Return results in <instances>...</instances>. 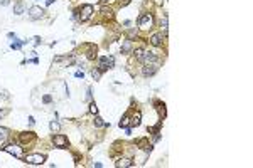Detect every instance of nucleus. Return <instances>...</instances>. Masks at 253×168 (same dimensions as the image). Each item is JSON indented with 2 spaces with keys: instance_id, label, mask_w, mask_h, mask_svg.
I'll list each match as a JSON object with an SVG mask.
<instances>
[{
  "instance_id": "bb28decb",
  "label": "nucleus",
  "mask_w": 253,
  "mask_h": 168,
  "mask_svg": "<svg viewBox=\"0 0 253 168\" xmlns=\"http://www.w3.org/2000/svg\"><path fill=\"white\" fill-rule=\"evenodd\" d=\"M74 76H76V77H83V76H84V72H83V71H78Z\"/></svg>"
},
{
  "instance_id": "aec40b11",
  "label": "nucleus",
  "mask_w": 253,
  "mask_h": 168,
  "mask_svg": "<svg viewBox=\"0 0 253 168\" xmlns=\"http://www.w3.org/2000/svg\"><path fill=\"white\" fill-rule=\"evenodd\" d=\"M91 76H93L95 81H98L100 77H101V71H100V69H93V71H91Z\"/></svg>"
},
{
  "instance_id": "6ab92c4d",
  "label": "nucleus",
  "mask_w": 253,
  "mask_h": 168,
  "mask_svg": "<svg viewBox=\"0 0 253 168\" xmlns=\"http://www.w3.org/2000/svg\"><path fill=\"white\" fill-rule=\"evenodd\" d=\"M144 52H145V51L142 49V47L135 49V59H137V60H142V57H144Z\"/></svg>"
},
{
  "instance_id": "393cba45",
  "label": "nucleus",
  "mask_w": 253,
  "mask_h": 168,
  "mask_svg": "<svg viewBox=\"0 0 253 168\" xmlns=\"http://www.w3.org/2000/svg\"><path fill=\"white\" fill-rule=\"evenodd\" d=\"M42 101L47 104V103H51V101H52V98H51V96H44V98H42Z\"/></svg>"
},
{
  "instance_id": "0eeeda50",
  "label": "nucleus",
  "mask_w": 253,
  "mask_h": 168,
  "mask_svg": "<svg viewBox=\"0 0 253 168\" xmlns=\"http://www.w3.org/2000/svg\"><path fill=\"white\" fill-rule=\"evenodd\" d=\"M52 143H54V146H57V148H68V138H66L64 134H56L54 138H52Z\"/></svg>"
},
{
  "instance_id": "4468645a",
  "label": "nucleus",
  "mask_w": 253,
  "mask_h": 168,
  "mask_svg": "<svg viewBox=\"0 0 253 168\" xmlns=\"http://www.w3.org/2000/svg\"><path fill=\"white\" fill-rule=\"evenodd\" d=\"M128 124H130V116L125 114L122 118V121H120V128H128Z\"/></svg>"
},
{
  "instance_id": "6e6552de",
  "label": "nucleus",
  "mask_w": 253,
  "mask_h": 168,
  "mask_svg": "<svg viewBox=\"0 0 253 168\" xmlns=\"http://www.w3.org/2000/svg\"><path fill=\"white\" fill-rule=\"evenodd\" d=\"M157 60H159V57L154 52H149V51L144 52V57H142V62H144V64H157Z\"/></svg>"
},
{
  "instance_id": "9d476101",
  "label": "nucleus",
  "mask_w": 253,
  "mask_h": 168,
  "mask_svg": "<svg viewBox=\"0 0 253 168\" xmlns=\"http://www.w3.org/2000/svg\"><path fill=\"white\" fill-rule=\"evenodd\" d=\"M162 42H164V37H162V34H154V35L150 37V44H152V46L159 47V46H162Z\"/></svg>"
},
{
  "instance_id": "473e14b6",
  "label": "nucleus",
  "mask_w": 253,
  "mask_h": 168,
  "mask_svg": "<svg viewBox=\"0 0 253 168\" xmlns=\"http://www.w3.org/2000/svg\"><path fill=\"white\" fill-rule=\"evenodd\" d=\"M2 116H4V113H2V111H0V118H2Z\"/></svg>"
},
{
  "instance_id": "c756f323",
  "label": "nucleus",
  "mask_w": 253,
  "mask_h": 168,
  "mask_svg": "<svg viewBox=\"0 0 253 168\" xmlns=\"http://www.w3.org/2000/svg\"><path fill=\"white\" fill-rule=\"evenodd\" d=\"M34 123H35V119H34V118H32V116H30V118H29V124H30V126H32V124H34Z\"/></svg>"
},
{
  "instance_id": "4be33fe9",
  "label": "nucleus",
  "mask_w": 253,
  "mask_h": 168,
  "mask_svg": "<svg viewBox=\"0 0 253 168\" xmlns=\"http://www.w3.org/2000/svg\"><path fill=\"white\" fill-rule=\"evenodd\" d=\"M160 126H162V121H159V123H157V124H155L154 128H149V131L155 134V133H159V129H160Z\"/></svg>"
},
{
  "instance_id": "f257e3e1",
  "label": "nucleus",
  "mask_w": 253,
  "mask_h": 168,
  "mask_svg": "<svg viewBox=\"0 0 253 168\" xmlns=\"http://www.w3.org/2000/svg\"><path fill=\"white\" fill-rule=\"evenodd\" d=\"M152 25H154L152 13H142L140 19H138V27H140L142 30H149V29H152Z\"/></svg>"
},
{
  "instance_id": "f8f14e48",
  "label": "nucleus",
  "mask_w": 253,
  "mask_h": 168,
  "mask_svg": "<svg viewBox=\"0 0 253 168\" xmlns=\"http://www.w3.org/2000/svg\"><path fill=\"white\" fill-rule=\"evenodd\" d=\"M140 119H142V113H140V111H137V113L132 116V121H130L132 126H138V124H140Z\"/></svg>"
},
{
  "instance_id": "f03ea898",
  "label": "nucleus",
  "mask_w": 253,
  "mask_h": 168,
  "mask_svg": "<svg viewBox=\"0 0 253 168\" xmlns=\"http://www.w3.org/2000/svg\"><path fill=\"white\" fill-rule=\"evenodd\" d=\"M115 66V57L113 56H105V57H100V71L101 72H105V71H108V69H111V67Z\"/></svg>"
},
{
  "instance_id": "c85d7f7f",
  "label": "nucleus",
  "mask_w": 253,
  "mask_h": 168,
  "mask_svg": "<svg viewBox=\"0 0 253 168\" xmlns=\"http://www.w3.org/2000/svg\"><path fill=\"white\" fill-rule=\"evenodd\" d=\"M128 35H130V37H135V35H137V30H130V32H128Z\"/></svg>"
},
{
  "instance_id": "39448f33",
  "label": "nucleus",
  "mask_w": 253,
  "mask_h": 168,
  "mask_svg": "<svg viewBox=\"0 0 253 168\" xmlns=\"http://www.w3.org/2000/svg\"><path fill=\"white\" fill-rule=\"evenodd\" d=\"M46 13V10L42 8V7H37V5H34V7H30L29 8V17L32 20H35V19H41L42 15Z\"/></svg>"
},
{
  "instance_id": "1a4fd4ad",
  "label": "nucleus",
  "mask_w": 253,
  "mask_h": 168,
  "mask_svg": "<svg viewBox=\"0 0 253 168\" xmlns=\"http://www.w3.org/2000/svg\"><path fill=\"white\" fill-rule=\"evenodd\" d=\"M157 69H159V64H145L142 72H144V76H154L157 72Z\"/></svg>"
},
{
  "instance_id": "7ed1b4c3",
  "label": "nucleus",
  "mask_w": 253,
  "mask_h": 168,
  "mask_svg": "<svg viewBox=\"0 0 253 168\" xmlns=\"http://www.w3.org/2000/svg\"><path fill=\"white\" fill-rule=\"evenodd\" d=\"M24 161H26V163H30V165H42V163L46 161V156L41 153H32V155L24 156Z\"/></svg>"
},
{
  "instance_id": "a878e982",
  "label": "nucleus",
  "mask_w": 253,
  "mask_h": 168,
  "mask_svg": "<svg viewBox=\"0 0 253 168\" xmlns=\"http://www.w3.org/2000/svg\"><path fill=\"white\" fill-rule=\"evenodd\" d=\"M9 39H14L15 40V39H17V35H15L14 32H9Z\"/></svg>"
},
{
  "instance_id": "2eb2a0df",
  "label": "nucleus",
  "mask_w": 253,
  "mask_h": 168,
  "mask_svg": "<svg viewBox=\"0 0 253 168\" xmlns=\"http://www.w3.org/2000/svg\"><path fill=\"white\" fill-rule=\"evenodd\" d=\"M22 12H24V4H22V2L15 4V7H14V13H15V15H21Z\"/></svg>"
},
{
  "instance_id": "423d86ee",
  "label": "nucleus",
  "mask_w": 253,
  "mask_h": 168,
  "mask_svg": "<svg viewBox=\"0 0 253 168\" xmlns=\"http://www.w3.org/2000/svg\"><path fill=\"white\" fill-rule=\"evenodd\" d=\"M91 13H93V5H89V4H86V5H83V8H81V13H79V20H81V22H84V20H88L89 17H91Z\"/></svg>"
},
{
  "instance_id": "ddd939ff",
  "label": "nucleus",
  "mask_w": 253,
  "mask_h": 168,
  "mask_svg": "<svg viewBox=\"0 0 253 168\" xmlns=\"http://www.w3.org/2000/svg\"><path fill=\"white\" fill-rule=\"evenodd\" d=\"M132 51V40L128 39V40H125L123 42V46H122V54H128Z\"/></svg>"
},
{
  "instance_id": "b1692460",
  "label": "nucleus",
  "mask_w": 253,
  "mask_h": 168,
  "mask_svg": "<svg viewBox=\"0 0 253 168\" xmlns=\"http://www.w3.org/2000/svg\"><path fill=\"white\" fill-rule=\"evenodd\" d=\"M89 113H91V114H98V108H96L95 103H91V104H89Z\"/></svg>"
},
{
  "instance_id": "dca6fc26",
  "label": "nucleus",
  "mask_w": 253,
  "mask_h": 168,
  "mask_svg": "<svg viewBox=\"0 0 253 168\" xmlns=\"http://www.w3.org/2000/svg\"><path fill=\"white\" fill-rule=\"evenodd\" d=\"M155 106H157L159 113L162 114V118H164V116H165V104H164V103H159V101H155Z\"/></svg>"
},
{
  "instance_id": "2f4dec72",
  "label": "nucleus",
  "mask_w": 253,
  "mask_h": 168,
  "mask_svg": "<svg viewBox=\"0 0 253 168\" xmlns=\"http://www.w3.org/2000/svg\"><path fill=\"white\" fill-rule=\"evenodd\" d=\"M2 5H9V0H2Z\"/></svg>"
},
{
  "instance_id": "9b49d317",
  "label": "nucleus",
  "mask_w": 253,
  "mask_h": 168,
  "mask_svg": "<svg viewBox=\"0 0 253 168\" xmlns=\"http://www.w3.org/2000/svg\"><path fill=\"white\" fill-rule=\"evenodd\" d=\"M133 163H132L130 158H120V160L116 161V167L118 168H127V167H132Z\"/></svg>"
},
{
  "instance_id": "20e7f679",
  "label": "nucleus",
  "mask_w": 253,
  "mask_h": 168,
  "mask_svg": "<svg viewBox=\"0 0 253 168\" xmlns=\"http://www.w3.org/2000/svg\"><path fill=\"white\" fill-rule=\"evenodd\" d=\"M2 150L10 153V155H14L15 158H22V148L19 146V145H12V143H10V145H5Z\"/></svg>"
},
{
  "instance_id": "7c9ffc66",
  "label": "nucleus",
  "mask_w": 253,
  "mask_h": 168,
  "mask_svg": "<svg viewBox=\"0 0 253 168\" xmlns=\"http://www.w3.org/2000/svg\"><path fill=\"white\" fill-rule=\"evenodd\" d=\"M113 0H101V4H111Z\"/></svg>"
},
{
  "instance_id": "cd10ccee",
  "label": "nucleus",
  "mask_w": 253,
  "mask_h": 168,
  "mask_svg": "<svg viewBox=\"0 0 253 168\" xmlns=\"http://www.w3.org/2000/svg\"><path fill=\"white\" fill-rule=\"evenodd\" d=\"M120 4L125 7V5H128V4H130V0H120Z\"/></svg>"
},
{
  "instance_id": "f3484780",
  "label": "nucleus",
  "mask_w": 253,
  "mask_h": 168,
  "mask_svg": "<svg viewBox=\"0 0 253 168\" xmlns=\"http://www.w3.org/2000/svg\"><path fill=\"white\" fill-rule=\"evenodd\" d=\"M32 138H34V133H30V131H29V133H22L21 134V140L24 141V143H26V141H30Z\"/></svg>"
},
{
  "instance_id": "5701e85b",
  "label": "nucleus",
  "mask_w": 253,
  "mask_h": 168,
  "mask_svg": "<svg viewBox=\"0 0 253 168\" xmlns=\"http://www.w3.org/2000/svg\"><path fill=\"white\" fill-rule=\"evenodd\" d=\"M95 126H98V128H100V126H105V121H103L100 116H95Z\"/></svg>"
},
{
  "instance_id": "412c9836",
  "label": "nucleus",
  "mask_w": 253,
  "mask_h": 168,
  "mask_svg": "<svg viewBox=\"0 0 253 168\" xmlns=\"http://www.w3.org/2000/svg\"><path fill=\"white\" fill-rule=\"evenodd\" d=\"M51 131H59V128H61V124L57 123V121H51Z\"/></svg>"
},
{
  "instance_id": "a211bd4d",
  "label": "nucleus",
  "mask_w": 253,
  "mask_h": 168,
  "mask_svg": "<svg viewBox=\"0 0 253 168\" xmlns=\"http://www.w3.org/2000/svg\"><path fill=\"white\" fill-rule=\"evenodd\" d=\"M24 44H27V40H19V42H14V44H12L10 47H12L14 51H19V49H21V47L24 46Z\"/></svg>"
}]
</instances>
